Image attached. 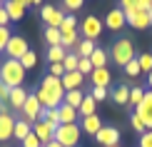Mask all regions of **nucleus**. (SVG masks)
Returning <instances> with one entry per match:
<instances>
[{"label":"nucleus","mask_w":152,"mask_h":147,"mask_svg":"<svg viewBox=\"0 0 152 147\" xmlns=\"http://www.w3.org/2000/svg\"><path fill=\"white\" fill-rule=\"evenodd\" d=\"M37 100H40L42 110H58L65 100V87H62V80L60 78H53V75H45L37 87Z\"/></svg>","instance_id":"f257e3e1"},{"label":"nucleus","mask_w":152,"mask_h":147,"mask_svg":"<svg viewBox=\"0 0 152 147\" xmlns=\"http://www.w3.org/2000/svg\"><path fill=\"white\" fill-rule=\"evenodd\" d=\"M0 82L8 87H23L25 82V67L20 65V60H5L0 62Z\"/></svg>","instance_id":"f03ea898"},{"label":"nucleus","mask_w":152,"mask_h":147,"mask_svg":"<svg viewBox=\"0 0 152 147\" xmlns=\"http://www.w3.org/2000/svg\"><path fill=\"white\" fill-rule=\"evenodd\" d=\"M110 55H112V60L117 62V65H127L130 60H135V45H132V40L130 37H120L117 42H112V50H110Z\"/></svg>","instance_id":"7ed1b4c3"},{"label":"nucleus","mask_w":152,"mask_h":147,"mask_svg":"<svg viewBox=\"0 0 152 147\" xmlns=\"http://www.w3.org/2000/svg\"><path fill=\"white\" fill-rule=\"evenodd\" d=\"M80 137H82L80 125H58V130H55V140L62 147H77Z\"/></svg>","instance_id":"20e7f679"},{"label":"nucleus","mask_w":152,"mask_h":147,"mask_svg":"<svg viewBox=\"0 0 152 147\" xmlns=\"http://www.w3.org/2000/svg\"><path fill=\"white\" fill-rule=\"evenodd\" d=\"M102 28H105V23L100 20L97 15H85V20L80 23V33H82V37H87V40H97V37L102 35Z\"/></svg>","instance_id":"39448f33"},{"label":"nucleus","mask_w":152,"mask_h":147,"mask_svg":"<svg viewBox=\"0 0 152 147\" xmlns=\"http://www.w3.org/2000/svg\"><path fill=\"white\" fill-rule=\"evenodd\" d=\"M120 130L117 127H112V125H102L100 127V132L95 135V142L97 145H102V147H117L120 145Z\"/></svg>","instance_id":"423d86ee"},{"label":"nucleus","mask_w":152,"mask_h":147,"mask_svg":"<svg viewBox=\"0 0 152 147\" xmlns=\"http://www.w3.org/2000/svg\"><path fill=\"white\" fill-rule=\"evenodd\" d=\"M23 120H28V122H37L40 120V112H42V105H40V100H37V95L35 92H30L28 95V100H25V105H23Z\"/></svg>","instance_id":"0eeeda50"},{"label":"nucleus","mask_w":152,"mask_h":147,"mask_svg":"<svg viewBox=\"0 0 152 147\" xmlns=\"http://www.w3.org/2000/svg\"><path fill=\"white\" fill-rule=\"evenodd\" d=\"M28 50H30V45H28V40H25L23 35H12L10 42H8V48H5V53H8L10 60H20Z\"/></svg>","instance_id":"6e6552de"},{"label":"nucleus","mask_w":152,"mask_h":147,"mask_svg":"<svg viewBox=\"0 0 152 147\" xmlns=\"http://www.w3.org/2000/svg\"><path fill=\"white\" fill-rule=\"evenodd\" d=\"M40 18H42V23H45L48 28H60L62 20H65V12L60 8H55V5H45V8L40 10Z\"/></svg>","instance_id":"1a4fd4ad"},{"label":"nucleus","mask_w":152,"mask_h":147,"mask_svg":"<svg viewBox=\"0 0 152 147\" xmlns=\"http://www.w3.org/2000/svg\"><path fill=\"white\" fill-rule=\"evenodd\" d=\"M135 115L145 122V127H147V130H152V90L145 92V100L135 107Z\"/></svg>","instance_id":"9d476101"},{"label":"nucleus","mask_w":152,"mask_h":147,"mask_svg":"<svg viewBox=\"0 0 152 147\" xmlns=\"http://www.w3.org/2000/svg\"><path fill=\"white\" fill-rule=\"evenodd\" d=\"M55 130H58V127H55L53 122H48V120H37V122L33 125V132L37 135V140H40L42 145H48V142L55 140Z\"/></svg>","instance_id":"9b49d317"},{"label":"nucleus","mask_w":152,"mask_h":147,"mask_svg":"<svg viewBox=\"0 0 152 147\" xmlns=\"http://www.w3.org/2000/svg\"><path fill=\"white\" fill-rule=\"evenodd\" d=\"M125 25H127V20H125V12L122 8H112L110 12H107V18H105V28H110V30H122Z\"/></svg>","instance_id":"f8f14e48"},{"label":"nucleus","mask_w":152,"mask_h":147,"mask_svg":"<svg viewBox=\"0 0 152 147\" xmlns=\"http://www.w3.org/2000/svg\"><path fill=\"white\" fill-rule=\"evenodd\" d=\"M90 80H92V87H107L112 82V75H110L107 67H95L92 75H90Z\"/></svg>","instance_id":"ddd939ff"},{"label":"nucleus","mask_w":152,"mask_h":147,"mask_svg":"<svg viewBox=\"0 0 152 147\" xmlns=\"http://www.w3.org/2000/svg\"><path fill=\"white\" fill-rule=\"evenodd\" d=\"M12 127H15V117L12 115H0V142L12 140Z\"/></svg>","instance_id":"4468645a"},{"label":"nucleus","mask_w":152,"mask_h":147,"mask_svg":"<svg viewBox=\"0 0 152 147\" xmlns=\"http://www.w3.org/2000/svg\"><path fill=\"white\" fill-rule=\"evenodd\" d=\"M3 8H5V12H8L10 23H12V20H23V18H25V10H28V8H23L20 3H15V0H3Z\"/></svg>","instance_id":"2eb2a0df"},{"label":"nucleus","mask_w":152,"mask_h":147,"mask_svg":"<svg viewBox=\"0 0 152 147\" xmlns=\"http://www.w3.org/2000/svg\"><path fill=\"white\" fill-rule=\"evenodd\" d=\"M28 95H30V92L25 90V87H12L8 105L12 107V110H23V105H25V100H28Z\"/></svg>","instance_id":"dca6fc26"},{"label":"nucleus","mask_w":152,"mask_h":147,"mask_svg":"<svg viewBox=\"0 0 152 147\" xmlns=\"http://www.w3.org/2000/svg\"><path fill=\"white\" fill-rule=\"evenodd\" d=\"M100 127H102V120L97 117V115H90V117H82V125H80V130L85 132V135H97L100 132Z\"/></svg>","instance_id":"f3484780"},{"label":"nucleus","mask_w":152,"mask_h":147,"mask_svg":"<svg viewBox=\"0 0 152 147\" xmlns=\"http://www.w3.org/2000/svg\"><path fill=\"white\" fill-rule=\"evenodd\" d=\"M82 80H85V75H80L77 70H75V72H65V75H62V87H65V92H70V90H80Z\"/></svg>","instance_id":"a211bd4d"},{"label":"nucleus","mask_w":152,"mask_h":147,"mask_svg":"<svg viewBox=\"0 0 152 147\" xmlns=\"http://www.w3.org/2000/svg\"><path fill=\"white\" fill-rule=\"evenodd\" d=\"M30 132H33V122H28V120H15V127H12V140L23 142Z\"/></svg>","instance_id":"6ab92c4d"},{"label":"nucleus","mask_w":152,"mask_h":147,"mask_svg":"<svg viewBox=\"0 0 152 147\" xmlns=\"http://www.w3.org/2000/svg\"><path fill=\"white\" fill-rule=\"evenodd\" d=\"M58 112H60V125H75L77 122V110L70 107V105H65V102L58 107Z\"/></svg>","instance_id":"aec40b11"},{"label":"nucleus","mask_w":152,"mask_h":147,"mask_svg":"<svg viewBox=\"0 0 152 147\" xmlns=\"http://www.w3.org/2000/svg\"><path fill=\"white\" fill-rule=\"evenodd\" d=\"M77 115H80V117H90V115H97V102H95L92 95H85L82 105L77 107Z\"/></svg>","instance_id":"412c9836"},{"label":"nucleus","mask_w":152,"mask_h":147,"mask_svg":"<svg viewBox=\"0 0 152 147\" xmlns=\"http://www.w3.org/2000/svg\"><path fill=\"white\" fill-rule=\"evenodd\" d=\"M112 100H115V105L130 107V85H117L112 90Z\"/></svg>","instance_id":"4be33fe9"},{"label":"nucleus","mask_w":152,"mask_h":147,"mask_svg":"<svg viewBox=\"0 0 152 147\" xmlns=\"http://www.w3.org/2000/svg\"><path fill=\"white\" fill-rule=\"evenodd\" d=\"M150 25H152V10H137V18L132 23V28L135 30H147Z\"/></svg>","instance_id":"5701e85b"},{"label":"nucleus","mask_w":152,"mask_h":147,"mask_svg":"<svg viewBox=\"0 0 152 147\" xmlns=\"http://www.w3.org/2000/svg\"><path fill=\"white\" fill-rule=\"evenodd\" d=\"M95 40H87V37H82V40L77 42V45H75V55L77 57H90L92 53H95Z\"/></svg>","instance_id":"b1692460"},{"label":"nucleus","mask_w":152,"mask_h":147,"mask_svg":"<svg viewBox=\"0 0 152 147\" xmlns=\"http://www.w3.org/2000/svg\"><path fill=\"white\" fill-rule=\"evenodd\" d=\"M82 100H85V92H82V90H70V92H65V100H62V102L77 110V107L82 105Z\"/></svg>","instance_id":"393cba45"},{"label":"nucleus","mask_w":152,"mask_h":147,"mask_svg":"<svg viewBox=\"0 0 152 147\" xmlns=\"http://www.w3.org/2000/svg\"><path fill=\"white\" fill-rule=\"evenodd\" d=\"M65 55H67V50L62 48V45H53V48H48V60H50V65H55V62H62V60H65Z\"/></svg>","instance_id":"a878e982"},{"label":"nucleus","mask_w":152,"mask_h":147,"mask_svg":"<svg viewBox=\"0 0 152 147\" xmlns=\"http://www.w3.org/2000/svg\"><path fill=\"white\" fill-rule=\"evenodd\" d=\"M90 62L92 67H107V53L102 48H95V53L90 55Z\"/></svg>","instance_id":"bb28decb"},{"label":"nucleus","mask_w":152,"mask_h":147,"mask_svg":"<svg viewBox=\"0 0 152 147\" xmlns=\"http://www.w3.org/2000/svg\"><path fill=\"white\" fill-rule=\"evenodd\" d=\"M62 35V40H60V45L62 48H75V45H77V42H80V37H77V30H72V33H60Z\"/></svg>","instance_id":"cd10ccee"},{"label":"nucleus","mask_w":152,"mask_h":147,"mask_svg":"<svg viewBox=\"0 0 152 147\" xmlns=\"http://www.w3.org/2000/svg\"><path fill=\"white\" fill-rule=\"evenodd\" d=\"M60 40H62V35H60L58 28H45V42H48L50 48H53V45H60Z\"/></svg>","instance_id":"c85d7f7f"},{"label":"nucleus","mask_w":152,"mask_h":147,"mask_svg":"<svg viewBox=\"0 0 152 147\" xmlns=\"http://www.w3.org/2000/svg\"><path fill=\"white\" fill-rule=\"evenodd\" d=\"M145 100V90L142 87H130V107H137Z\"/></svg>","instance_id":"c756f323"},{"label":"nucleus","mask_w":152,"mask_h":147,"mask_svg":"<svg viewBox=\"0 0 152 147\" xmlns=\"http://www.w3.org/2000/svg\"><path fill=\"white\" fill-rule=\"evenodd\" d=\"M60 33H72V30H77V20H75V15H65V20L60 25Z\"/></svg>","instance_id":"7c9ffc66"},{"label":"nucleus","mask_w":152,"mask_h":147,"mask_svg":"<svg viewBox=\"0 0 152 147\" xmlns=\"http://www.w3.org/2000/svg\"><path fill=\"white\" fill-rule=\"evenodd\" d=\"M62 67H65V72H75V70H77V55L67 53L65 60H62Z\"/></svg>","instance_id":"2f4dec72"},{"label":"nucleus","mask_w":152,"mask_h":147,"mask_svg":"<svg viewBox=\"0 0 152 147\" xmlns=\"http://www.w3.org/2000/svg\"><path fill=\"white\" fill-rule=\"evenodd\" d=\"M92 62H90V57H77V72L80 75H92Z\"/></svg>","instance_id":"473e14b6"},{"label":"nucleus","mask_w":152,"mask_h":147,"mask_svg":"<svg viewBox=\"0 0 152 147\" xmlns=\"http://www.w3.org/2000/svg\"><path fill=\"white\" fill-rule=\"evenodd\" d=\"M20 65H23L25 70H30V67H35V65H37V55L33 53V50H28V53H25V55L20 57Z\"/></svg>","instance_id":"72a5a7b5"},{"label":"nucleus","mask_w":152,"mask_h":147,"mask_svg":"<svg viewBox=\"0 0 152 147\" xmlns=\"http://www.w3.org/2000/svg\"><path fill=\"white\" fill-rule=\"evenodd\" d=\"M137 62H140V70L142 72H152V53H145V55H140L137 57Z\"/></svg>","instance_id":"f704fd0d"},{"label":"nucleus","mask_w":152,"mask_h":147,"mask_svg":"<svg viewBox=\"0 0 152 147\" xmlns=\"http://www.w3.org/2000/svg\"><path fill=\"white\" fill-rule=\"evenodd\" d=\"M40 120H48V122H53L55 127L60 125V112L58 110H42L40 112Z\"/></svg>","instance_id":"c9c22d12"},{"label":"nucleus","mask_w":152,"mask_h":147,"mask_svg":"<svg viewBox=\"0 0 152 147\" xmlns=\"http://www.w3.org/2000/svg\"><path fill=\"white\" fill-rule=\"evenodd\" d=\"M140 72H142V70H140V62H137V57H135V60H130L127 65H125V75H127V78H137Z\"/></svg>","instance_id":"e433bc0d"},{"label":"nucleus","mask_w":152,"mask_h":147,"mask_svg":"<svg viewBox=\"0 0 152 147\" xmlns=\"http://www.w3.org/2000/svg\"><path fill=\"white\" fill-rule=\"evenodd\" d=\"M130 127H132V130L137 132V135H145V132H147V127H145V122H142L140 117H137V115H132V117H130Z\"/></svg>","instance_id":"4c0bfd02"},{"label":"nucleus","mask_w":152,"mask_h":147,"mask_svg":"<svg viewBox=\"0 0 152 147\" xmlns=\"http://www.w3.org/2000/svg\"><path fill=\"white\" fill-rule=\"evenodd\" d=\"M10 37H12V33H10V28H0V50H5V48H8Z\"/></svg>","instance_id":"58836bf2"},{"label":"nucleus","mask_w":152,"mask_h":147,"mask_svg":"<svg viewBox=\"0 0 152 147\" xmlns=\"http://www.w3.org/2000/svg\"><path fill=\"white\" fill-rule=\"evenodd\" d=\"M23 147H42V142L37 140V135H35V132H30V135L23 140Z\"/></svg>","instance_id":"ea45409f"},{"label":"nucleus","mask_w":152,"mask_h":147,"mask_svg":"<svg viewBox=\"0 0 152 147\" xmlns=\"http://www.w3.org/2000/svg\"><path fill=\"white\" fill-rule=\"evenodd\" d=\"M10 90H12V87H8V85H3V82H0V105H8Z\"/></svg>","instance_id":"a19ab883"},{"label":"nucleus","mask_w":152,"mask_h":147,"mask_svg":"<svg viewBox=\"0 0 152 147\" xmlns=\"http://www.w3.org/2000/svg\"><path fill=\"white\" fill-rule=\"evenodd\" d=\"M50 75L62 80V75H65V67H62V62H55V65H50Z\"/></svg>","instance_id":"79ce46f5"},{"label":"nucleus","mask_w":152,"mask_h":147,"mask_svg":"<svg viewBox=\"0 0 152 147\" xmlns=\"http://www.w3.org/2000/svg\"><path fill=\"white\" fill-rule=\"evenodd\" d=\"M92 97H95V102H100V100H105L107 97V87H92Z\"/></svg>","instance_id":"37998d69"},{"label":"nucleus","mask_w":152,"mask_h":147,"mask_svg":"<svg viewBox=\"0 0 152 147\" xmlns=\"http://www.w3.org/2000/svg\"><path fill=\"white\" fill-rule=\"evenodd\" d=\"M62 5H65L67 10H80L82 5H85V0H62Z\"/></svg>","instance_id":"c03bdc74"},{"label":"nucleus","mask_w":152,"mask_h":147,"mask_svg":"<svg viewBox=\"0 0 152 147\" xmlns=\"http://www.w3.org/2000/svg\"><path fill=\"white\" fill-rule=\"evenodd\" d=\"M140 147H152V130H147L145 135H140Z\"/></svg>","instance_id":"a18cd8bd"},{"label":"nucleus","mask_w":152,"mask_h":147,"mask_svg":"<svg viewBox=\"0 0 152 147\" xmlns=\"http://www.w3.org/2000/svg\"><path fill=\"white\" fill-rule=\"evenodd\" d=\"M120 8H122V12L135 10V8H137V0H120Z\"/></svg>","instance_id":"49530a36"},{"label":"nucleus","mask_w":152,"mask_h":147,"mask_svg":"<svg viewBox=\"0 0 152 147\" xmlns=\"http://www.w3.org/2000/svg\"><path fill=\"white\" fill-rule=\"evenodd\" d=\"M137 10H152V0H137Z\"/></svg>","instance_id":"de8ad7c7"},{"label":"nucleus","mask_w":152,"mask_h":147,"mask_svg":"<svg viewBox=\"0 0 152 147\" xmlns=\"http://www.w3.org/2000/svg\"><path fill=\"white\" fill-rule=\"evenodd\" d=\"M0 115H10V105H0Z\"/></svg>","instance_id":"09e8293b"},{"label":"nucleus","mask_w":152,"mask_h":147,"mask_svg":"<svg viewBox=\"0 0 152 147\" xmlns=\"http://www.w3.org/2000/svg\"><path fill=\"white\" fill-rule=\"evenodd\" d=\"M42 147H62V145L58 142V140H53V142H48V145H42Z\"/></svg>","instance_id":"8fccbe9b"},{"label":"nucleus","mask_w":152,"mask_h":147,"mask_svg":"<svg viewBox=\"0 0 152 147\" xmlns=\"http://www.w3.org/2000/svg\"><path fill=\"white\" fill-rule=\"evenodd\" d=\"M15 3H20L23 8H28V5H33V0H15Z\"/></svg>","instance_id":"3c124183"},{"label":"nucleus","mask_w":152,"mask_h":147,"mask_svg":"<svg viewBox=\"0 0 152 147\" xmlns=\"http://www.w3.org/2000/svg\"><path fill=\"white\" fill-rule=\"evenodd\" d=\"M147 85H150V87H152V72H150V75H147Z\"/></svg>","instance_id":"603ef678"},{"label":"nucleus","mask_w":152,"mask_h":147,"mask_svg":"<svg viewBox=\"0 0 152 147\" xmlns=\"http://www.w3.org/2000/svg\"><path fill=\"white\" fill-rule=\"evenodd\" d=\"M40 3H42V0H33V5H40Z\"/></svg>","instance_id":"864d4df0"},{"label":"nucleus","mask_w":152,"mask_h":147,"mask_svg":"<svg viewBox=\"0 0 152 147\" xmlns=\"http://www.w3.org/2000/svg\"><path fill=\"white\" fill-rule=\"evenodd\" d=\"M0 5H3V0H0Z\"/></svg>","instance_id":"5fc2aeb1"},{"label":"nucleus","mask_w":152,"mask_h":147,"mask_svg":"<svg viewBox=\"0 0 152 147\" xmlns=\"http://www.w3.org/2000/svg\"><path fill=\"white\" fill-rule=\"evenodd\" d=\"M0 8H3V5H0Z\"/></svg>","instance_id":"6e6d98bb"},{"label":"nucleus","mask_w":152,"mask_h":147,"mask_svg":"<svg viewBox=\"0 0 152 147\" xmlns=\"http://www.w3.org/2000/svg\"><path fill=\"white\" fill-rule=\"evenodd\" d=\"M117 147H120V145H117Z\"/></svg>","instance_id":"4d7b16f0"}]
</instances>
